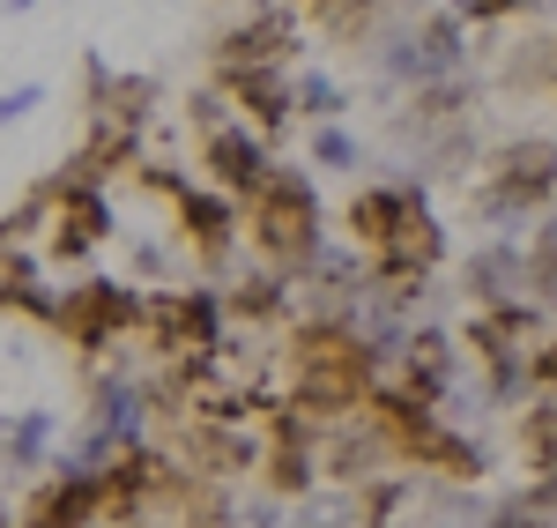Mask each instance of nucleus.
Listing matches in <instances>:
<instances>
[{
  "label": "nucleus",
  "instance_id": "nucleus-4",
  "mask_svg": "<svg viewBox=\"0 0 557 528\" xmlns=\"http://www.w3.org/2000/svg\"><path fill=\"white\" fill-rule=\"evenodd\" d=\"M535 372H543V380H557V351H543V357H535Z\"/></svg>",
  "mask_w": 557,
  "mask_h": 528
},
{
  "label": "nucleus",
  "instance_id": "nucleus-3",
  "mask_svg": "<svg viewBox=\"0 0 557 528\" xmlns=\"http://www.w3.org/2000/svg\"><path fill=\"white\" fill-rule=\"evenodd\" d=\"M528 454H535V469H557V402L528 417Z\"/></svg>",
  "mask_w": 557,
  "mask_h": 528
},
{
  "label": "nucleus",
  "instance_id": "nucleus-2",
  "mask_svg": "<svg viewBox=\"0 0 557 528\" xmlns=\"http://www.w3.org/2000/svg\"><path fill=\"white\" fill-rule=\"evenodd\" d=\"M550 179H557V157H550V149H535V142H520L513 157L498 164V194H506V201H543Z\"/></svg>",
  "mask_w": 557,
  "mask_h": 528
},
{
  "label": "nucleus",
  "instance_id": "nucleus-1",
  "mask_svg": "<svg viewBox=\"0 0 557 528\" xmlns=\"http://www.w3.org/2000/svg\"><path fill=\"white\" fill-rule=\"evenodd\" d=\"M246 238H253L268 261H298L312 246V201H305L298 179H268L246 209Z\"/></svg>",
  "mask_w": 557,
  "mask_h": 528
}]
</instances>
